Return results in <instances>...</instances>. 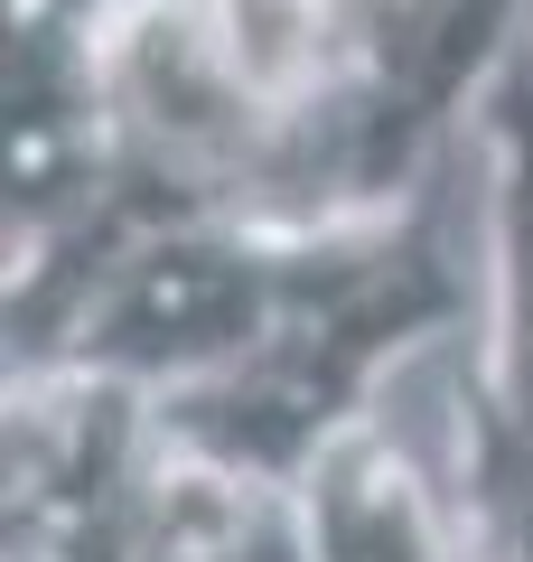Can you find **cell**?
<instances>
[{"label": "cell", "mask_w": 533, "mask_h": 562, "mask_svg": "<svg viewBox=\"0 0 533 562\" xmlns=\"http://www.w3.org/2000/svg\"><path fill=\"white\" fill-rule=\"evenodd\" d=\"M299 553L309 562H468L450 516V487H431L412 469V450L375 422H355L347 441L281 497Z\"/></svg>", "instance_id": "cell-5"}, {"label": "cell", "mask_w": 533, "mask_h": 562, "mask_svg": "<svg viewBox=\"0 0 533 562\" xmlns=\"http://www.w3.org/2000/svg\"><path fill=\"white\" fill-rule=\"evenodd\" d=\"M514 20L524 0H347V66L272 140L243 225L347 235L431 198L450 122L514 66Z\"/></svg>", "instance_id": "cell-2"}, {"label": "cell", "mask_w": 533, "mask_h": 562, "mask_svg": "<svg viewBox=\"0 0 533 562\" xmlns=\"http://www.w3.org/2000/svg\"><path fill=\"white\" fill-rule=\"evenodd\" d=\"M496 160V262H487V347L458 375V469L450 516L468 562H533V47L477 103Z\"/></svg>", "instance_id": "cell-4"}, {"label": "cell", "mask_w": 533, "mask_h": 562, "mask_svg": "<svg viewBox=\"0 0 533 562\" xmlns=\"http://www.w3.org/2000/svg\"><path fill=\"white\" fill-rule=\"evenodd\" d=\"M299 244L309 235H262V225H150L113 262L57 375H103L132 394H188V384L235 375L243 357L272 347L299 291Z\"/></svg>", "instance_id": "cell-3"}, {"label": "cell", "mask_w": 533, "mask_h": 562, "mask_svg": "<svg viewBox=\"0 0 533 562\" xmlns=\"http://www.w3.org/2000/svg\"><path fill=\"white\" fill-rule=\"evenodd\" d=\"M468 319V272L440 235V198H412L384 225L299 244L291 319L235 375L150 403L159 450L243 479L253 497H291L355 422H375V384L402 347Z\"/></svg>", "instance_id": "cell-1"}]
</instances>
